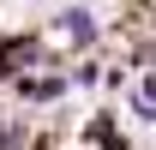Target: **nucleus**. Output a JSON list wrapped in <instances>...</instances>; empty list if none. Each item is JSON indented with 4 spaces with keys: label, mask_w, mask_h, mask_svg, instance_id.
<instances>
[{
    "label": "nucleus",
    "mask_w": 156,
    "mask_h": 150,
    "mask_svg": "<svg viewBox=\"0 0 156 150\" xmlns=\"http://www.w3.org/2000/svg\"><path fill=\"white\" fill-rule=\"evenodd\" d=\"M60 30H66V36H72L78 48H90V42H96V18H90L84 6H72V12H60Z\"/></svg>",
    "instance_id": "1"
},
{
    "label": "nucleus",
    "mask_w": 156,
    "mask_h": 150,
    "mask_svg": "<svg viewBox=\"0 0 156 150\" xmlns=\"http://www.w3.org/2000/svg\"><path fill=\"white\" fill-rule=\"evenodd\" d=\"M18 90H24V96H36V102H54V96L66 90V78H36V84H24V78H18Z\"/></svg>",
    "instance_id": "2"
}]
</instances>
